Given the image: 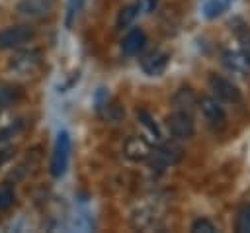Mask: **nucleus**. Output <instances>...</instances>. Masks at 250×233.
I'll return each mask as SVG.
<instances>
[{
  "label": "nucleus",
  "mask_w": 250,
  "mask_h": 233,
  "mask_svg": "<svg viewBox=\"0 0 250 233\" xmlns=\"http://www.w3.org/2000/svg\"><path fill=\"white\" fill-rule=\"evenodd\" d=\"M35 31L31 25L20 23V25H8L0 29V49H20L33 41Z\"/></svg>",
  "instance_id": "obj_1"
},
{
  "label": "nucleus",
  "mask_w": 250,
  "mask_h": 233,
  "mask_svg": "<svg viewBox=\"0 0 250 233\" xmlns=\"http://www.w3.org/2000/svg\"><path fill=\"white\" fill-rule=\"evenodd\" d=\"M41 67V53L37 49H23V51H18L10 63H8V69L18 74V76H29L33 74L37 69Z\"/></svg>",
  "instance_id": "obj_2"
},
{
  "label": "nucleus",
  "mask_w": 250,
  "mask_h": 233,
  "mask_svg": "<svg viewBox=\"0 0 250 233\" xmlns=\"http://www.w3.org/2000/svg\"><path fill=\"white\" fill-rule=\"evenodd\" d=\"M68 159H70V135L66 131H59L51 159V174L55 178H61L66 172Z\"/></svg>",
  "instance_id": "obj_3"
},
{
  "label": "nucleus",
  "mask_w": 250,
  "mask_h": 233,
  "mask_svg": "<svg viewBox=\"0 0 250 233\" xmlns=\"http://www.w3.org/2000/svg\"><path fill=\"white\" fill-rule=\"evenodd\" d=\"M209 86H211L215 98L221 102H229V104H240L242 102V92L238 90V86L221 74H211Z\"/></svg>",
  "instance_id": "obj_4"
},
{
  "label": "nucleus",
  "mask_w": 250,
  "mask_h": 233,
  "mask_svg": "<svg viewBox=\"0 0 250 233\" xmlns=\"http://www.w3.org/2000/svg\"><path fill=\"white\" fill-rule=\"evenodd\" d=\"M199 108H201V114L203 117L207 119V123L221 131L227 127V114H225V108L221 106V100L213 98V96H203L199 100Z\"/></svg>",
  "instance_id": "obj_5"
},
{
  "label": "nucleus",
  "mask_w": 250,
  "mask_h": 233,
  "mask_svg": "<svg viewBox=\"0 0 250 233\" xmlns=\"http://www.w3.org/2000/svg\"><path fill=\"white\" fill-rule=\"evenodd\" d=\"M55 10V0H20L16 12L25 20H41L51 16Z\"/></svg>",
  "instance_id": "obj_6"
},
{
  "label": "nucleus",
  "mask_w": 250,
  "mask_h": 233,
  "mask_svg": "<svg viewBox=\"0 0 250 233\" xmlns=\"http://www.w3.org/2000/svg\"><path fill=\"white\" fill-rule=\"evenodd\" d=\"M168 129L172 133V137L176 139H189L195 133V125H193V117L189 112L178 110L168 117Z\"/></svg>",
  "instance_id": "obj_7"
},
{
  "label": "nucleus",
  "mask_w": 250,
  "mask_h": 233,
  "mask_svg": "<svg viewBox=\"0 0 250 233\" xmlns=\"http://www.w3.org/2000/svg\"><path fill=\"white\" fill-rule=\"evenodd\" d=\"M123 153H125L127 159H131L135 163H141V161H146L152 155V149H150V145H148L146 139L137 137V135H131L125 141V145H123Z\"/></svg>",
  "instance_id": "obj_8"
},
{
  "label": "nucleus",
  "mask_w": 250,
  "mask_h": 233,
  "mask_svg": "<svg viewBox=\"0 0 250 233\" xmlns=\"http://www.w3.org/2000/svg\"><path fill=\"white\" fill-rule=\"evenodd\" d=\"M146 45V33L141 27H133L131 31H127V35L121 41V51L125 57H137L139 53H143Z\"/></svg>",
  "instance_id": "obj_9"
},
{
  "label": "nucleus",
  "mask_w": 250,
  "mask_h": 233,
  "mask_svg": "<svg viewBox=\"0 0 250 233\" xmlns=\"http://www.w3.org/2000/svg\"><path fill=\"white\" fill-rule=\"evenodd\" d=\"M223 63L236 74H250V55L244 51H227L223 55Z\"/></svg>",
  "instance_id": "obj_10"
},
{
  "label": "nucleus",
  "mask_w": 250,
  "mask_h": 233,
  "mask_svg": "<svg viewBox=\"0 0 250 233\" xmlns=\"http://www.w3.org/2000/svg\"><path fill=\"white\" fill-rule=\"evenodd\" d=\"M141 67L148 76H160L168 67V55L162 51H152L141 61Z\"/></svg>",
  "instance_id": "obj_11"
},
{
  "label": "nucleus",
  "mask_w": 250,
  "mask_h": 233,
  "mask_svg": "<svg viewBox=\"0 0 250 233\" xmlns=\"http://www.w3.org/2000/svg\"><path fill=\"white\" fill-rule=\"evenodd\" d=\"M152 155H154L152 164H156L158 168H164V166L174 164V163L178 161V157H180V149H178V147H174V145H164L162 149L154 151Z\"/></svg>",
  "instance_id": "obj_12"
},
{
  "label": "nucleus",
  "mask_w": 250,
  "mask_h": 233,
  "mask_svg": "<svg viewBox=\"0 0 250 233\" xmlns=\"http://www.w3.org/2000/svg\"><path fill=\"white\" fill-rule=\"evenodd\" d=\"M174 104H176L178 110H184V112H189L191 114L193 106L197 104V98H195V94L189 88H180L176 92V96H174Z\"/></svg>",
  "instance_id": "obj_13"
},
{
  "label": "nucleus",
  "mask_w": 250,
  "mask_h": 233,
  "mask_svg": "<svg viewBox=\"0 0 250 233\" xmlns=\"http://www.w3.org/2000/svg\"><path fill=\"white\" fill-rule=\"evenodd\" d=\"M139 12H141V4H131V6L121 8V12L117 16V27L123 29L127 25H131L135 22V18L139 16Z\"/></svg>",
  "instance_id": "obj_14"
},
{
  "label": "nucleus",
  "mask_w": 250,
  "mask_h": 233,
  "mask_svg": "<svg viewBox=\"0 0 250 233\" xmlns=\"http://www.w3.org/2000/svg\"><path fill=\"white\" fill-rule=\"evenodd\" d=\"M227 6H229V0H207L203 4V16L207 20H215L227 10Z\"/></svg>",
  "instance_id": "obj_15"
},
{
  "label": "nucleus",
  "mask_w": 250,
  "mask_h": 233,
  "mask_svg": "<svg viewBox=\"0 0 250 233\" xmlns=\"http://www.w3.org/2000/svg\"><path fill=\"white\" fill-rule=\"evenodd\" d=\"M84 2H86V0H68V2H66V20H64V23H66L68 29H72V25H74L78 14H80L82 8H84Z\"/></svg>",
  "instance_id": "obj_16"
},
{
  "label": "nucleus",
  "mask_w": 250,
  "mask_h": 233,
  "mask_svg": "<svg viewBox=\"0 0 250 233\" xmlns=\"http://www.w3.org/2000/svg\"><path fill=\"white\" fill-rule=\"evenodd\" d=\"M18 100V90L10 86H0V116L4 114L6 108H10Z\"/></svg>",
  "instance_id": "obj_17"
},
{
  "label": "nucleus",
  "mask_w": 250,
  "mask_h": 233,
  "mask_svg": "<svg viewBox=\"0 0 250 233\" xmlns=\"http://www.w3.org/2000/svg\"><path fill=\"white\" fill-rule=\"evenodd\" d=\"M191 231H193V233H215L217 227H215V223H213L211 219L199 217V219H195V221L191 223Z\"/></svg>",
  "instance_id": "obj_18"
},
{
  "label": "nucleus",
  "mask_w": 250,
  "mask_h": 233,
  "mask_svg": "<svg viewBox=\"0 0 250 233\" xmlns=\"http://www.w3.org/2000/svg\"><path fill=\"white\" fill-rule=\"evenodd\" d=\"M236 231L238 233H250V206L242 208L236 217Z\"/></svg>",
  "instance_id": "obj_19"
},
{
  "label": "nucleus",
  "mask_w": 250,
  "mask_h": 233,
  "mask_svg": "<svg viewBox=\"0 0 250 233\" xmlns=\"http://www.w3.org/2000/svg\"><path fill=\"white\" fill-rule=\"evenodd\" d=\"M139 117L143 119V123H145V127L156 137V139H160V131H158V125L154 123V119L150 117V114L148 112H139Z\"/></svg>",
  "instance_id": "obj_20"
},
{
  "label": "nucleus",
  "mask_w": 250,
  "mask_h": 233,
  "mask_svg": "<svg viewBox=\"0 0 250 233\" xmlns=\"http://www.w3.org/2000/svg\"><path fill=\"white\" fill-rule=\"evenodd\" d=\"M12 204H14V194H12V190H8V188L0 190V210H8Z\"/></svg>",
  "instance_id": "obj_21"
}]
</instances>
